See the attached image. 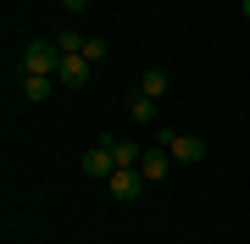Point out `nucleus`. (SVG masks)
I'll use <instances>...</instances> for the list:
<instances>
[{"label":"nucleus","instance_id":"nucleus-8","mask_svg":"<svg viewBox=\"0 0 250 244\" xmlns=\"http://www.w3.org/2000/svg\"><path fill=\"white\" fill-rule=\"evenodd\" d=\"M106 139H111V133H106ZM111 155H117V167H139V161H145V150L134 145V139H111Z\"/></svg>","mask_w":250,"mask_h":244},{"label":"nucleus","instance_id":"nucleus-14","mask_svg":"<svg viewBox=\"0 0 250 244\" xmlns=\"http://www.w3.org/2000/svg\"><path fill=\"white\" fill-rule=\"evenodd\" d=\"M245 17H250V0H245Z\"/></svg>","mask_w":250,"mask_h":244},{"label":"nucleus","instance_id":"nucleus-2","mask_svg":"<svg viewBox=\"0 0 250 244\" xmlns=\"http://www.w3.org/2000/svg\"><path fill=\"white\" fill-rule=\"evenodd\" d=\"M161 145L172 150V161H178V167L206 161V139H195V133H172V128H167V133H161Z\"/></svg>","mask_w":250,"mask_h":244},{"label":"nucleus","instance_id":"nucleus-12","mask_svg":"<svg viewBox=\"0 0 250 244\" xmlns=\"http://www.w3.org/2000/svg\"><path fill=\"white\" fill-rule=\"evenodd\" d=\"M83 61H95V67L106 61V39H95V34H89V45H83Z\"/></svg>","mask_w":250,"mask_h":244},{"label":"nucleus","instance_id":"nucleus-9","mask_svg":"<svg viewBox=\"0 0 250 244\" xmlns=\"http://www.w3.org/2000/svg\"><path fill=\"white\" fill-rule=\"evenodd\" d=\"M167 83H172V78L161 73V67H150V73H145V89H139V94H150V100H161V94H167Z\"/></svg>","mask_w":250,"mask_h":244},{"label":"nucleus","instance_id":"nucleus-7","mask_svg":"<svg viewBox=\"0 0 250 244\" xmlns=\"http://www.w3.org/2000/svg\"><path fill=\"white\" fill-rule=\"evenodd\" d=\"M50 89H56L50 73H22V94L34 100V106H39V100H50Z\"/></svg>","mask_w":250,"mask_h":244},{"label":"nucleus","instance_id":"nucleus-4","mask_svg":"<svg viewBox=\"0 0 250 244\" xmlns=\"http://www.w3.org/2000/svg\"><path fill=\"white\" fill-rule=\"evenodd\" d=\"M78 167L89 172V178H111V172H117V155H111V139L100 133V145H89V150H83V161H78Z\"/></svg>","mask_w":250,"mask_h":244},{"label":"nucleus","instance_id":"nucleus-3","mask_svg":"<svg viewBox=\"0 0 250 244\" xmlns=\"http://www.w3.org/2000/svg\"><path fill=\"white\" fill-rule=\"evenodd\" d=\"M106 189H111V200L128 206V200H139V189H145V172H139V167H117L111 178H106Z\"/></svg>","mask_w":250,"mask_h":244},{"label":"nucleus","instance_id":"nucleus-13","mask_svg":"<svg viewBox=\"0 0 250 244\" xmlns=\"http://www.w3.org/2000/svg\"><path fill=\"white\" fill-rule=\"evenodd\" d=\"M62 6H67V11H83V6H89V0H62Z\"/></svg>","mask_w":250,"mask_h":244},{"label":"nucleus","instance_id":"nucleus-10","mask_svg":"<svg viewBox=\"0 0 250 244\" xmlns=\"http://www.w3.org/2000/svg\"><path fill=\"white\" fill-rule=\"evenodd\" d=\"M56 45H62V56H83V45H89V34H56Z\"/></svg>","mask_w":250,"mask_h":244},{"label":"nucleus","instance_id":"nucleus-6","mask_svg":"<svg viewBox=\"0 0 250 244\" xmlns=\"http://www.w3.org/2000/svg\"><path fill=\"white\" fill-rule=\"evenodd\" d=\"M172 167H178V161H172V150H167V145H161V150H145V161H139L145 183H161V178H167Z\"/></svg>","mask_w":250,"mask_h":244},{"label":"nucleus","instance_id":"nucleus-5","mask_svg":"<svg viewBox=\"0 0 250 244\" xmlns=\"http://www.w3.org/2000/svg\"><path fill=\"white\" fill-rule=\"evenodd\" d=\"M89 78H95V61H83V56H62V67H56V83H62V89H83Z\"/></svg>","mask_w":250,"mask_h":244},{"label":"nucleus","instance_id":"nucleus-1","mask_svg":"<svg viewBox=\"0 0 250 244\" xmlns=\"http://www.w3.org/2000/svg\"><path fill=\"white\" fill-rule=\"evenodd\" d=\"M56 67H62V45L56 39H28L22 45V73H50L56 78Z\"/></svg>","mask_w":250,"mask_h":244},{"label":"nucleus","instance_id":"nucleus-11","mask_svg":"<svg viewBox=\"0 0 250 244\" xmlns=\"http://www.w3.org/2000/svg\"><path fill=\"white\" fill-rule=\"evenodd\" d=\"M134 122H156V100H150V94L134 100Z\"/></svg>","mask_w":250,"mask_h":244}]
</instances>
